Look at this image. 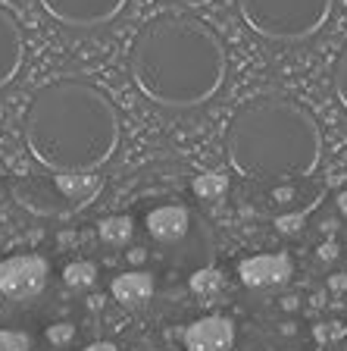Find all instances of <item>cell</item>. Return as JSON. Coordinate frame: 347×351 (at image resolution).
<instances>
[{
	"label": "cell",
	"mask_w": 347,
	"mask_h": 351,
	"mask_svg": "<svg viewBox=\"0 0 347 351\" xmlns=\"http://www.w3.org/2000/svg\"><path fill=\"white\" fill-rule=\"evenodd\" d=\"M131 82L157 107L194 110L222 91L229 53L216 32L188 13H159L131 44Z\"/></svg>",
	"instance_id": "1"
},
{
	"label": "cell",
	"mask_w": 347,
	"mask_h": 351,
	"mask_svg": "<svg viewBox=\"0 0 347 351\" xmlns=\"http://www.w3.org/2000/svg\"><path fill=\"white\" fill-rule=\"evenodd\" d=\"M22 138L47 173H97L113 160L123 125L113 101L97 85L57 79L31 97Z\"/></svg>",
	"instance_id": "2"
},
{
	"label": "cell",
	"mask_w": 347,
	"mask_h": 351,
	"mask_svg": "<svg viewBox=\"0 0 347 351\" xmlns=\"http://www.w3.org/2000/svg\"><path fill=\"white\" fill-rule=\"evenodd\" d=\"M225 157L244 179H310L322 163V129L310 110L291 97H253L235 113L225 132Z\"/></svg>",
	"instance_id": "3"
},
{
	"label": "cell",
	"mask_w": 347,
	"mask_h": 351,
	"mask_svg": "<svg viewBox=\"0 0 347 351\" xmlns=\"http://www.w3.org/2000/svg\"><path fill=\"white\" fill-rule=\"evenodd\" d=\"M238 16L253 35L275 44H297L319 35L335 0H235Z\"/></svg>",
	"instance_id": "4"
},
{
	"label": "cell",
	"mask_w": 347,
	"mask_h": 351,
	"mask_svg": "<svg viewBox=\"0 0 347 351\" xmlns=\"http://www.w3.org/2000/svg\"><path fill=\"white\" fill-rule=\"evenodd\" d=\"M51 267L41 254H10L0 261V295L10 301H31L44 292Z\"/></svg>",
	"instance_id": "5"
},
{
	"label": "cell",
	"mask_w": 347,
	"mask_h": 351,
	"mask_svg": "<svg viewBox=\"0 0 347 351\" xmlns=\"http://www.w3.org/2000/svg\"><path fill=\"white\" fill-rule=\"evenodd\" d=\"M41 10L69 29H97L125 10L129 0H38Z\"/></svg>",
	"instance_id": "6"
},
{
	"label": "cell",
	"mask_w": 347,
	"mask_h": 351,
	"mask_svg": "<svg viewBox=\"0 0 347 351\" xmlns=\"http://www.w3.org/2000/svg\"><path fill=\"white\" fill-rule=\"evenodd\" d=\"M294 263L285 251H272V254H253L244 257L238 263V279L244 289L253 292H269V289H279V285L288 282Z\"/></svg>",
	"instance_id": "7"
},
{
	"label": "cell",
	"mask_w": 347,
	"mask_h": 351,
	"mask_svg": "<svg viewBox=\"0 0 347 351\" xmlns=\"http://www.w3.org/2000/svg\"><path fill=\"white\" fill-rule=\"evenodd\" d=\"M185 351H231L235 348V323L222 314H207L185 326Z\"/></svg>",
	"instance_id": "8"
},
{
	"label": "cell",
	"mask_w": 347,
	"mask_h": 351,
	"mask_svg": "<svg viewBox=\"0 0 347 351\" xmlns=\"http://www.w3.org/2000/svg\"><path fill=\"white\" fill-rule=\"evenodd\" d=\"M22 63H25V38L16 16L7 7H0V88H7L10 82L19 75Z\"/></svg>",
	"instance_id": "9"
},
{
	"label": "cell",
	"mask_w": 347,
	"mask_h": 351,
	"mask_svg": "<svg viewBox=\"0 0 347 351\" xmlns=\"http://www.w3.org/2000/svg\"><path fill=\"white\" fill-rule=\"evenodd\" d=\"M144 226L153 241H159V245H175V241H181L188 235L191 213L185 204H159L147 213Z\"/></svg>",
	"instance_id": "10"
},
{
	"label": "cell",
	"mask_w": 347,
	"mask_h": 351,
	"mask_svg": "<svg viewBox=\"0 0 347 351\" xmlns=\"http://www.w3.org/2000/svg\"><path fill=\"white\" fill-rule=\"evenodd\" d=\"M53 185H57V191L75 210H81V207H88L101 195L103 179L97 173H57L53 176Z\"/></svg>",
	"instance_id": "11"
},
{
	"label": "cell",
	"mask_w": 347,
	"mask_h": 351,
	"mask_svg": "<svg viewBox=\"0 0 347 351\" xmlns=\"http://www.w3.org/2000/svg\"><path fill=\"white\" fill-rule=\"evenodd\" d=\"M113 298L119 301L123 307H144L147 301L153 298V276L144 270H129V273H119L110 285Z\"/></svg>",
	"instance_id": "12"
},
{
	"label": "cell",
	"mask_w": 347,
	"mask_h": 351,
	"mask_svg": "<svg viewBox=\"0 0 347 351\" xmlns=\"http://www.w3.org/2000/svg\"><path fill=\"white\" fill-rule=\"evenodd\" d=\"M131 235H135V223L125 213H113V217L101 219V226H97V239L107 248H125L131 241Z\"/></svg>",
	"instance_id": "13"
},
{
	"label": "cell",
	"mask_w": 347,
	"mask_h": 351,
	"mask_svg": "<svg viewBox=\"0 0 347 351\" xmlns=\"http://www.w3.org/2000/svg\"><path fill=\"white\" fill-rule=\"evenodd\" d=\"M191 189H194V195L201 197V201H219V197H225V191H229V176H225L222 169H207V173L194 176Z\"/></svg>",
	"instance_id": "14"
},
{
	"label": "cell",
	"mask_w": 347,
	"mask_h": 351,
	"mask_svg": "<svg viewBox=\"0 0 347 351\" xmlns=\"http://www.w3.org/2000/svg\"><path fill=\"white\" fill-rule=\"evenodd\" d=\"M63 282L73 289V292H88L91 285L97 282V267L91 261H75L63 270Z\"/></svg>",
	"instance_id": "15"
},
{
	"label": "cell",
	"mask_w": 347,
	"mask_h": 351,
	"mask_svg": "<svg viewBox=\"0 0 347 351\" xmlns=\"http://www.w3.org/2000/svg\"><path fill=\"white\" fill-rule=\"evenodd\" d=\"M191 292L201 295V298H216L219 289H222V273L216 267H203V270H194L188 279Z\"/></svg>",
	"instance_id": "16"
},
{
	"label": "cell",
	"mask_w": 347,
	"mask_h": 351,
	"mask_svg": "<svg viewBox=\"0 0 347 351\" xmlns=\"http://www.w3.org/2000/svg\"><path fill=\"white\" fill-rule=\"evenodd\" d=\"M332 82H335V97H338V104L347 110V41H344V47H341L338 60H335Z\"/></svg>",
	"instance_id": "17"
},
{
	"label": "cell",
	"mask_w": 347,
	"mask_h": 351,
	"mask_svg": "<svg viewBox=\"0 0 347 351\" xmlns=\"http://www.w3.org/2000/svg\"><path fill=\"white\" fill-rule=\"evenodd\" d=\"M0 351H31V339L19 329H0Z\"/></svg>",
	"instance_id": "18"
},
{
	"label": "cell",
	"mask_w": 347,
	"mask_h": 351,
	"mask_svg": "<svg viewBox=\"0 0 347 351\" xmlns=\"http://www.w3.org/2000/svg\"><path fill=\"white\" fill-rule=\"evenodd\" d=\"M47 339H51V345H60V348H66V345L75 339V326H69V323H57V326L47 329Z\"/></svg>",
	"instance_id": "19"
},
{
	"label": "cell",
	"mask_w": 347,
	"mask_h": 351,
	"mask_svg": "<svg viewBox=\"0 0 347 351\" xmlns=\"http://www.w3.org/2000/svg\"><path fill=\"white\" fill-rule=\"evenodd\" d=\"M304 226V213H291V217H275V229L285 235L297 232V229Z\"/></svg>",
	"instance_id": "20"
},
{
	"label": "cell",
	"mask_w": 347,
	"mask_h": 351,
	"mask_svg": "<svg viewBox=\"0 0 347 351\" xmlns=\"http://www.w3.org/2000/svg\"><path fill=\"white\" fill-rule=\"evenodd\" d=\"M338 336H344L341 323H319V326H316V339H319V342H329V339H338Z\"/></svg>",
	"instance_id": "21"
},
{
	"label": "cell",
	"mask_w": 347,
	"mask_h": 351,
	"mask_svg": "<svg viewBox=\"0 0 347 351\" xmlns=\"http://www.w3.org/2000/svg\"><path fill=\"white\" fill-rule=\"evenodd\" d=\"M316 257L319 261H335V257H338V245H335V241H322L316 248Z\"/></svg>",
	"instance_id": "22"
},
{
	"label": "cell",
	"mask_w": 347,
	"mask_h": 351,
	"mask_svg": "<svg viewBox=\"0 0 347 351\" xmlns=\"http://www.w3.org/2000/svg\"><path fill=\"white\" fill-rule=\"evenodd\" d=\"M329 289H332V292H347V276H344V273L329 276Z\"/></svg>",
	"instance_id": "23"
},
{
	"label": "cell",
	"mask_w": 347,
	"mask_h": 351,
	"mask_svg": "<svg viewBox=\"0 0 347 351\" xmlns=\"http://www.w3.org/2000/svg\"><path fill=\"white\" fill-rule=\"evenodd\" d=\"M85 351H119V348H116L113 342H91Z\"/></svg>",
	"instance_id": "24"
},
{
	"label": "cell",
	"mask_w": 347,
	"mask_h": 351,
	"mask_svg": "<svg viewBox=\"0 0 347 351\" xmlns=\"http://www.w3.org/2000/svg\"><path fill=\"white\" fill-rule=\"evenodd\" d=\"M338 210H341V213H344V217H347V189H344V191H341V195H338Z\"/></svg>",
	"instance_id": "25"
},
{
	"label": "cell",
	"mask_w": 347,
	"mask_h": 351,
	"mask_svg": "<svg viewBox=\"0 0 347 351\" xmlns=\"http://www.w3.org/2000/svg\"><path fill=\"white\" fill-rule=\"evenodd\" d=\"M0 182H3V167H0Z\"/></svg>",
	"instance_id": "26"
}]
</instances>
